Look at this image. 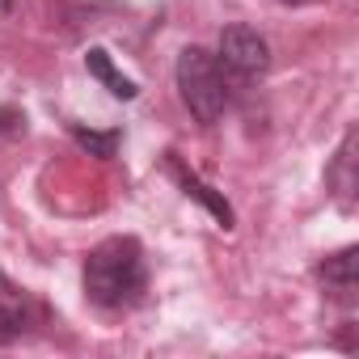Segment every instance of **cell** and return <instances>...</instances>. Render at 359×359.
Returning <instances> with one entry per match:
<instances>
[{
    "mask_svg": "<svg viewBox=\"0 0 359 359\" xmlns=\"http://www.w3.org/2000/svg\"><path fill=\"white\" fill-rule=\"evenodd\" d=\"M148 287V266H144V245L135 237H110L85 258V296L106 309L123 313L144 300Z\"/></svg>",
    "mask_w": 359,
    "mask_h": 359,
    "instance_id": "6da1fadb",
    "label": "cell"
},
{
    "mask_svg": "<svg viewBox=\"0 0 359 359\" xmlns=\"http://www.w3.org/2000/svg\"><path fill=\"white\" fill-rule=\"evenodd\" d=\"M177 93H182L187 110L195 114V123L212 127L229 114L233 106V81L229 72L220 68V60L203 47H187L182 55H177Z\"/></svg>",
    "mask_w": 359,
    "mask_h": 359,
    "instance_id": "7a4b0ae2",
    "label": "cell"
},
{
    "mask_svg": "<svg viewBox=\"0 0 359 359\" xmlns=\"http://www.w3.org/2000/svg\"><path fill=\"white\" fill-rule=\"evenodd\" d=\"M220 68L237 81H258L271 68V47L254 26H224L220 30Z\"/></svg>",
    "mask_w": 359,
    "mask_h": 359,
    "instance_id": "3957f363",
    "label": "cell"
},
{
    "mask_svg": "<svg viewBox=\"0 0 359 359\" xmlns=\"http://www.w3.org/2000/svg\"><path fill=\"white\" fill-rule=\"evenodd\" d=\"M34 317H39L34 296H30L22 283H13L9 275H0V346L18 342V338L34 325Z\"/></svg>",
    "mask_w": 359,
    "mask_h": 359,
    "instance_id": "277c9868",
    "label": "cell"
},
{
    "mask_svg": "<svg viewBox=\"0 0 359 359\" xmlns=\"http://www.w3.org/2000/svg\"><path fill=\"white\" fill-rule=\"evenodd\" d=\"M317 279L325 283V292H330L334 300L351 304V300H355V287H359V250L346 245V250L330 254L325 262H317Z\"/></svg>",
    "mask_w": 359,
    "mask_h": 359,
    "instance_id": "5b68a950",
    "label": "cell"
},
{
    "mask_svg": "<svg viewBox=\"0 0 359 359\" xmlns=\"http://www.w3.org/2000/svg\"><path fill=\"white\" fill-rule=\"evenodd\" d=\"M325 182H330L338 208L351 212V208H355V187H359V182H355V127L342 135V144H338V152H334V161H330V169H325Z\"/></svg>",
    "mask_w": 359,
    "mask_h": 359,
    "instance_id": "8992f818",
    "label": "cell"
},
{
    "mask_svg": "<svg viewBox=\"0 0 359 359\" xmlns=\"http://www.w3.org/2000/svg\"><path fill=\"white\" fill-rule=\"evenodd\" d=\"M165 165H169V173L177 177V187H182L191 199H199V203H203V208H208L220 224H224V229H233V208L224 203V195H216L212 187H203V182H199V177H195L191 169H182V161H177L173 152H169V161H165Z\"/></svg>",
    "mask_w": 359,
    "mask_h": 359,
    "instance_id": "52a82bcc",
    "label": "cell"
},
{
    "mask_svg": "<svg viewBox=\"0 0 359 359\" xmlns=\"http://www.w3.org/2000/svg\"><path fill=\"white\" fill-rule=\"evenodd\" d=\"M85 68H89V76H97V81H102L118 102H131V97L140 93V85L114 68V60H110V51H106V47H89V51H85Z\"/></svg>",
    "mask_w": 359,
    "mask_h": 359,
    "instance_id": "ba28073f",
    "label": "cell"
},
{
    "mask_svg": "<svg viewBox=\"0 0 359 359\" xmlns=\"http://www.w3.org/2000/svg\"><path fill=\"white\" fill-rule=\"evenodd\" d=\"M68 131H72V140H76L81 148H89V152L102 156V161L114 156V148H118V131H85V127H76V123H72Z\"/></svg>",
    "mask_w": 359,
    "mask_h": 359,
    "instance_id": "9c48e42d",
    "label": "cell"
},
{
    "mask_svg": "<svg viewBox=\"0 0 359 359\" xmlns=\"http://www.w3.org/2000/svg\"><path fill=\"white\" fill-rule=\"evenodd\" d=\"M22 123H26V118H22L18 110H0V140L18 135V131H22Z\"/></svg>",
    "mask_w": 359,
    "mask_h": 359,
    "instance_id": "30bf717a",
    "label": "cell"
},
{
    "mask_svg": "<svg viewBox=\"0 0 359 359\" xmlns=\"http://www.w3.org/2000/svg\"><path fill=\"white\" fill-rule=\"evenodd\" d=\"M9 9H13V0H0V18H5Z\"/></svg>",
    "mask_w": 359,
    "mask_h": 359,
    "instance_id": "8fae6325",
    "label": "cell"
},
{
    "mask_svg": "<svg viewBox=\"0 0 359 359\" xmlns=\"http://www.w3.org/2000/svg\"><path fill=\"white\" fill-rule=\"evenodd\" d=\"M279 5H313V0H279Z\"/></svg>",
    "mask_w": 359,
    "mask_h": 359,
    "instance_id": "7c38bea8",
    "label": "cell"
}]
</instances>
